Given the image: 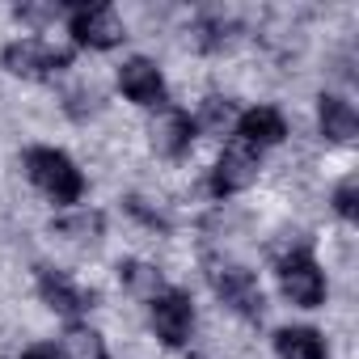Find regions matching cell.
<instances>
[{
  "mask_svg": "<svg viewBox=\"0 0 359 359\" xmlns=\"http://www.w3.org/2000/svg\"><path fill=\"white\" fill-rule=\"evenodd\" d=\"M148 321L165 346H187L195 334V300L182 287H165L148 300Z\"/></svg>",
  "mask_w": 359,
  "mask_h": 359,
  "instance_id": "cell-5",
  "label": "cell"
},
{
  "mask_svg": "<svg viewBox=\"0 0 359 359\" xmlns=\"http://www.w3.org/2000/svg\"><path fill=\"white\" fill-rule=\"evenodd\" d=\"M26 173L30 182L55 203V208H72L85 195V173L76 169V161L60 148H30L26 152Z\"/></svg>",
  "mask_w": 359,
  "mask_h": 359,
  "instance_id": "cell-1",
  "label": "cell"
},
{
  "mask_svg": "<svg viewBox=\"0 0 359 359\" xmlns=\"http://www.w3.org/2000/svg\"><path fill=\"white\" fill-rule=\"evenodd\" d=\"M317 127H321V135H325L330 144H351V140L359 135V114H355V106H351L346 97L321 93V97H317Z\"/></svg>",
  "mask_w": 359,
  "mask_h": 359,
  "instance_id": "cell-12",
  "label": "cell"
},
{
  "mask_svg": "<svg viewBox=\"0 0 359 359\" xmlns=\"http://www.w3.org/2000/svg\"><path fill=\"white\" fill-rule=\"evenodd\" d=\"M118 283H123L131 296H144V300H152L156 292H165L161 271L148 266V262H140V258H123V262H118Z\"/></svg>",
  "mask_w": 359,
  "mask_h": 359,
  "instance_id": "cell-14",
  "label": "cell"
},
{
  "mask_svg": "<svg viewBox=\"0 0 359 359\" xmlns=\"http://www.w3.org/2000/svg\"><path fill=\"white\" fill-rule=\"evenodd\" d=\"M39 296H43L47 309H55L68 321H76L81 313H89L93 300H97L93 292H85L81 283H72L64 271H51V266H39Z\"/></svg>",
  "mask_w": 359,
  "mask_h": 359,
  "instance_id": "cell-9",
  "label": "cell"
},
{
  "mask_svg": "<svg viewBox=\"0 0 359 359\" xmlns=\"http://www.w3.org/2000/svg\"><path fill=\"white\" fill-rule=\"evenodd\" d=\"M233 43V26L224 18H203L191 26V47L195 51H224Z\"/></svg>",
  "mask_w": 359,
  "mask_h": 359,
  "instance_id": "cell-16",
  "label": "cell"
},
{
  "mask_svg": "<svg viewBox=\"0 0 359 359\" xmlns=\"http://www.w3.org/2000/svg\"><path fill=\"white\" fill-rule=\"evenodd\" d=\"M68 9H60V5H18L13 9V18L18 22H26V26H47V22H55V18H64Z\"/></svg>",
  "mask_w": 359,
  "mask_h": 359,
  "instance_id": "cell-19",
  "label": "cell"
},
{
  "mask_svg": "<svg viewBox=\"0 0 359 359\" xmlns=\"http://www.w3.org/2000/svg\"><path fill=\"white\" fill-rule=\"evenodd\" d=\"M283 140H287V118L275 106H254V110L237 114V144L262 152V148H275Z\"/></svg>",
  "mask_w": 359,
  "mask_h": 359,
  "instance_id": "cell-11",
  "label": "cell"
},
{
  "mask_svg": "<svg viewBox=\"0 0 359 359\" xmlns=\"http://www.w3.org/2000/svg\"><path fill=\"white\" fill-rule=\"evenodd\" d=\"M258 169H262L258 152L245 148V144H233V148L220 152V161H216V169H212V177H208V191H212L216 199L241 195V191H250V187L258 182Z\"/></svg>",
  "mask_w": 359,
  "mask_h": 359,
  "instance_id": "cell-7",
  "label": "cell"
},
{
  "mask_svg": "<svg viewBox=\"0 0 359 359\" xmlns=\"http://www.w3.org/2000/svg\"><path fill=\"white\" fill-rule=\"evenodd\" d=\"M233 118V102H224V97H208V106H203V114L195 118V127L203 123V127H224Z\"/></svg>",
  "mask_w": 359,
  "mask_h": 359,
  "instance_id": "cell-21",
  "label": "cell"
},
{
  "mask_svg": "<svg viewBox=\"0 0 359 359\" xmlns=\"http://www.w3.org/2000/svg\"><path fill=\"white\" fill-rule=\"evenodd\" d=\"M22 359H64V351H60V346H51V342H34V346H26V351H22Z\"/></svg>",
  "mask_w": 359,
  "mask_h": 359,
  "instance_id": "cell-22",
  "label": "cell"
},
{
  "mask_svg": "<svg viewBox=\"0 0 359 359\" xmlns=\"http://www.w3.org/2000/svg\"><path fill=\"white\" fill-rule=\"evenodd\" d=\"M51 229H55V233H64V237H72V241H97V237H102V229H106V220H102V212H76V216L55 220Z\"/></svg>",
  "mask_w": 359,
  "mask_h": 359,
  "instance_id": "cell-17",
  "label": "cell"
},
{
  "mask_svg": "<svg viewBox=\"0 0 359 359\" xmlns=\"http://www.w3.org/2000/svg\"><path fill=\"white\" fill-rule=\"evenodd\" d=\"M275 275H279V287H283V296H287L292 304H300V309H317V304L325 300V275H321L313 250H304V245L287 250V254L279 258Z\"/></svg>",
  "mask_w": 359,
  "mask_h": 359,
  "instance_id": "cell-4",
  "label": "cell"
},
{
  "mask_svg": "<svg viewBox=\"0 0 359 359\" xmlns=\"http://www.w3.org/2000/svg\"><path fill=\"white\" fill-rule=\"evenodd\" d=\"M60 351H64V359H110L102 334L89 330V325H81V321H68V330H64V346H60Z\"/></svg>",
  "mask_w": 359,
  "mask_h": 359,
  "instance_id": "cell-15",
  "label": "cell"
},
{
  "mask_svg": "<svg viewBox=\"0 0 359 359\" xmlns=\"http://www.w3.org/2000/svg\"><path fill=\"white\" fill-rule=\"evenodd\" d=\"M68 34L76 39V47H89V51H110L127 39L118 13L110 5H72L68 9Z\"/></svg>",
  "mask_w": 359,
  "mask_h": 359,
  "instance_id": "cell-6",
  "label": "cell"
},
{
  "mask_svg": "<svg viewBox=\"0 0 359 359\" xmlns=\"http://www.w3.org/2000/svg\"><path fill=\"white\" fill-rule=\"evenodd\" d=\"M208 283L212 292L245 321H262L266 313V296H262V283L250 266L241 262H229V258H208Z\"/></svg>",
  "mask_w": 359,
  "mask_h": 359,
  "instance_id": "cell-2",
  "label": "cell"
},
{
  "mask_svg": "<svg viewBox=\"0 0 359 359\" xmlns=\"http://www.w3.org/2000/svg\"><path fill=\"white\" fill-rule=\"evenodd\" d=\"M195 135H199L195 118H191L187 110H173V106H165L161 118L152 123V148H156L161 156H169V161H182V156L191 152Z\"/></svg>",
  "mask_w": 359,
  "mask_h": 359,
  "instance_id": "cell-10",
  "label": "cell"
},
{
  "mask_svg": "<svg viewBox=\"0 0 359 359\" xmlns=\"http://www.w3.org/2000/svg\"><path fill=\"white\" fill-rule=\"evenodd\" d=\"M118 89H123L127 102H135V106H144V110H165V106H169L165 76H161V68H156L152 60H144V55H135V60H127V64L118 68Z\"/></svg>",
  "mask_w": 359,
  "mask_h": 359,
  "instance_id": "cell-8",
  "label": "cell"
},
{
  "mask_svg": "<svg viewBox=\"0 0 359 359\" xmlns=\"http://www.w3.org/2000/svg\"><path fill=\"white\" fill-rule=\"evenodd\" d=\"M275 355L279 359H325V338L309 325H287L275 334Z\"/></svg>",
  "mask_w": 359,
  "mask_h": 359,
  "instance_id": "cell-13",
  "label": "cell"
},
{
  "mask_svg": "<svg viewBox=\"0 0 359 359\" xmlns=\"http://www.w3.org/2000/svg\"><path fill=\"white\" fill-rule=\"evenodd\" d=\"M123 208H127V212H131V216H135L140 224H148L152 233H169V220H165L161 212L144 208V199H140V195H127V199H123Z\"/></svg>",
  "mask_w": 359,
  "mask_h": 359,
  "instance_id": "cell-20",
  "label": "cell"
},
{
  "mask_svg": "<svg viewBox=\"0 0 359 359\" xmlns=\"http://www.w3.org/2000/svg\"><path fill=\"white\" fill-rule=\"evenodd\" d=\"M334 212H338L346 224L359 220V177H342V182H338V191H334Z\"/></svg>",
  "mask_w": 359,
  "mask_h": 359,
  "instance_id": "cell-18",
  "label": "cell"
},
{
  "mask_svg": "<svg viewBox=\"0 0 359 359\" xmlns=\"http://www.w3.org/2000/svg\"><path fill=\"white\" fill-rule=\"evenodd\" d=\"M0 64H5V72H13L22 81H51L64 68H72V51L51 47L47 39H18L0 51Z\"/></svg>",
  "mask_w": 359,
  "mask_h": 359,
  "instance_id": "cell-3",
  "label": "cell"
}]
</instances>
